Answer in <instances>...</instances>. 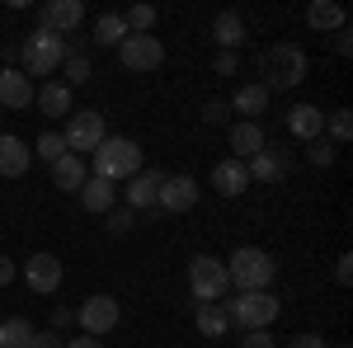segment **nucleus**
Here are the masks:
<instances>
[{"instance_id": "obj_1", "label": "nucleus", "mask_w": 353, "mask_h": 348, "mask_svg": "<svg viewBox=\"0 0 353 348\" xmlns=\"http://www.w3.org/2000/svg\"><path fill=\"white\" fill-rule=\"evenodd\" d=\"M141 174V146H137L132 136H104L99 146H94V179H132Z\"/></svg>"}, {"instance_id": "obj_2", "label": "nucleus", "mask_w": 353, "mask_h": 348, "mask_svg": "<svg viewBox=\"0 0 353 348\" xmlns=\"http://www.w3.org/2000/svg\"><path fill=\"white\" fill-rule=\"evenodd\" d=\"M273 254L269 249H254V245H241L231 259H226V278H231V287H241V292H269L273 283Z\"/></svg>"}, {"instance_id": "obj_3", "label": "nucleus", "mask_w": 353, "mask_h": 348, "mask_svg": "<svg viewBox=\"0 0 353 348\" xmlns=\"http://www.w3.org/2000/svg\"><path fill=\"white\" fill-rule=\"evenodd\" d=\"M259 71H264V90H292V85L306 81V52L301 48H292V43H278V48H269L264 52V61H259Z\"/></svg>"}, {"instance_id": "obj_4", "label": "nucleus", "mask_w": 353, "mask_h": 348, "mask_svg": "<svg viewBox=\"0 0 353 348\" xmlns=\"http://www.w3.org/2000/svg\"><path fill=\"white\" fill-rule=\"evenodd\" d=\"M278 311H283V301L273 292H241L236 301H226V320L241 325L245 334H250V329H269V325L278 320Z\"/></svg>"}, {"instance_id": "obj_5", "label": "nucleus", "mask_w": 353, "mask_h": 348, "mask_svg": "<svg viewBox=\"0 0 353 348\" xmlns=\"http://www.w3.org/2000/svg\"><path fill=\"white\" fill-rule=\"evenodd\" d=\"M19 52H24V71L28 76H52L57 66L66 61L71 48H66V38H57V33H48V28H33Z\"/></svg>"}, {"instance_id": "obj_6", "label": "nucleus", "mask_w": 353, "mask_h": 348, "mask_svg": "<svg viewBox=\"0 0 353 348\" xmlns=\"http://www.w3.org/2000/svg\"><path fill=\"white\" fill-rule=\"evenodd\" d=\"M231 287V278H226V259H212V254H198L189 264V292L198 306H208V301H221Z\"/></svg>"}, {"instance_id": "obj_7", "label": "nucleus", "mask_w": 353, "mask_h": 348, "mask_svg": "<svg viewBox=\"0 0 353 348\" xmlns=\"http://www.w3.org/2000/svg\"><path fill=\"white\" fill-rule=\"evenodd\" d=\"M104 136H109V132H104V113L90 108V113H71V123H66V136H61V141H66L71 156H85V151L94 156V146H99Z\"/></svg>"}, {"instance_id": "obj_8", "label": "nucleus", "mask_w": 353, "mask_h": 348, "mask_svg": "<svg viewBox=\"0 0 353 348\" xmlns=\"http://www.w3.org/2000/svg\"><path fill=\"white\" fill-rule=\"evenodd\" d=\"M118 57H123L128 71H156L165 61V48H161V38H151V33H128L118 43Z\"/></svg>"}, {"instance_id": "obj_9", "label": "nucleus", "mask_w": 353, "mask_h": 348, "mask_svg": "<svg viewBox=\"0 0 353 348\" xmlns=\"http://www.w3.org/2000/svg\"><path fill=\"white\" fill-rule=\"evenodd\" d=\"M118 316H123V311H118V301H113L109 292L85 296V306L76 311V320L85 325V334H90V339H104V334H109L113 325H118Z\"/></svg>"}, {"instance_id": "obj_10", "label": "nucleus", "mask_w": 353, "mask_h": 348, "mask_svg": "<svg viewBox=\"0 0 353 348\" xmlns=\"http://www.w3.org/2000/svg\"><path fill=\"white\" fill-rule=\"evenodd\" d=\"M193 203H198V179H189V174H165L161 179L156 207H165V212H189Z\"/></svg>"}, {"instance_id": "obj_11", "label": "nucleus", "mask_w": 353, "mask_h": 348, "mask_svg": "<svg viewBox=\"0 0 353 348\" xmlns=\"http://www.w3.org/2000/svg\"><path fill=\"white\" fill-rule=\"evenodd\" d=\"M24 283L33 287V292H43V296L57 292V287H61V259L48 254V249L33 254V259H24Z\"/></svg>"}, {"instance_id": "obj_12", "label": "nucleus", "mask_w": 353, "mask_h": 348, "mask_svg": "<svg viewBox=\"0 0 353 348\" xmlns=\"http://www.w3.org/2000/svg\"><path fill=\"white\" fill-rule=\"evenodd\" d=\"M81 19H85L81 0H48V5H43V24L38 28H48V33L61 38V33H71V28L81 24Z\"/></svg>"}, {"instance_id": "obj_13", "label": "nucleus", "mask_w": 353, "mask_h": 348, "mask_svg": "<svg viewBox=\"0 0 353 348\" xmlns=\"http://www.w3.org/2000/svg\"><path fill=\"white\" fill-rule=\"evenodd\" d=\"M245 174H250V184H278V179L288 174V151L264 146L254 161H245Z\"/></svg>"}, {"instance_id": "obj_14", "label": "nucleus", "mask_w": 353, "mask_h": 348, "mask_svg": "<svg viewBox=\"0 0 353 348\" xmlns=\"http://www.w3.org/2000/svg\"><path fill=\"white\" fill-rule=\"evenodd\" d=\"M264 146H269V136H264V127H259V123H236V127H231V151H236V156H231V161H254V156H259V151H264Z\"/></svg>"}, {"instance_id": "obj_15", "label": "nucleus", "mask_w": 353, "mask_h": 348, "mask_svg": "<svg viewBox=\"0 0 353 348\" xmlns=\"http://www.w3.org/2000/svg\"><path fill=\"white\" fill-rule=\"evenodd\" d=\"M288 132L301 136V141H316V136L325 132V113L316 104H292L288 108Z\"/></svg>"}, {"instance_id": "obj_16", "label": "nucleus", "mask_w": 353, "mask_h": 348, "mask_svg": "<svg viewBox=\"0 0 353 348\" xmlns=\"http://www.w3.org/2000/svg\"><path fill=\"white\" fill-rule=\"evenodd\" d=\"M33 104V81L24 71H0V108H28Z\"/></svg>"}, {"instance_id": "obj_17", "label": "nucleus", "mask_w": 353, "mask_h": 348, "mask_svg": "<svg viewBox=\"0 0 353 348\" xmlns=\"http://www.w3.org/2000/svg\"><path fill=\"white\" fill-rule=\"evenodd\" d=\"M28 165H33V151H28L19 136L0 132V174L5 179H19V174H28Z\"/></svg>"}, {"instance_id": "obj_18", "label": "nucleus", "mask_w": 353, "mask_h": 348, "mask_svg": "<svg viewBox=\"0 0 353 348\" xmlns=\"http://www.w3.org/2000/svg\"><path fill=\"white\" fill-rule=\"evenodd\" d=\"M161 170H141V174H132V184H128V207L132 212H141V207H156V193H161Z\"/></svg>"}, {"instance_id": "obj_19", "label": "nucleus", "mask_w": 353, "mask_h": 348, "mask_svg": "<svg viewBox=\"0 0 353 348\" xmlns=\"http://www.w3.org/2000/svg\"><path fill=\"white\" fill-rule=\"evenodd\" d=\"M212 188H217L221 198H241L245 188H250V174H245L241 161H221L217 170H212Z\"/></svg>"}, {"instance_id": "obj_20", "label": "nucleus", "mask_w": 353, "mask_h": 348, "mask_svg": "<svg viewBox=\"0 0 353 348\" xmlns=\"http://www.w3.org/2000/svg\"><path fill=\"white\" fill-rule=\"evenodd\" d=\"M85 179H90V170H85V161H81V156H71V151L52 165V184L61 188V193H81Z\"/></svg>"}, {"instance_id": "obj_21", "label": "nucleus", "mask_w": 353, "mask_h": 348, "mask_svg": "<svg viewBox=\"0 0 353 348\" xmlns=\"http://www.w3.org/2000/svg\"><path fill=\"white\" fill-rule=\"evenodd\" d=\"M212 38L221 43V52H236L245 43V19L236 14V10H221L217 19H212Z\"/></svg>"}, {"instance_id": "obj_22", "label": "nucleus", "mask_w": 353, "mask_h": 348, "mask_svg": "<svg viewBox=\"0 0 353 348\" xmlns=\"http://www.w3.org/2000/svg\"><path fill=\"white\" fill-rule=\"evenodd\" d=\"M33 104L43 108L48 118H61V113H71V90L61 81H48L43 90H33Z\"/></svg>"}, {"instance_id": "obj_23", "label": "nucleus", "mask_w": 353, "mask_h": 348, "mask_svg": "<svg viewBox=\"0 0 353 348\" xmlns=\"http://www.w3.org/2000/svg\"><path fill=\"white\" fill-rule=\"evenodd\" d=\"M81 207H85V212H94V216H104L113 207V184L90 174V179L81 184Z\"/></svg>"}, {"instance_id": "obj_24", "label": "nucleus", "mask_w": 353, "mask_h": 348, "mask_svg": "<svg viewBox=\"0 0 353 348\" xmlns=\"http://www.w3.org/2000/svg\"><path fill=\"white\" fill-rule=\"evenodd\" d=\"M306 24L316 28V33H330V28L339 33V28H344V5H334V0H316V5L306 10Z\"/></svg>"}, {"instance_id": "obj_25", "label": "nucleus", "mask_w": 353, "mask_h": 348, "mask_svg": "<svg viewBox=\"0 0 353 348\" xmlns=\"http://www.w3.org/2000/svg\"><path fill=\"white\" fill-rule=\"evenodd\" d=\"M226 108H236V113H245V123H254V113L269 108V90H264V85H241L236 99H231Z\"/></svg>"}, {"instance_id": "obj_26", "label": "nucleus", "mask_w": 353, "mask_h": 348, "mask_svg": "<svg viewBox=\"0 0 353 348\" xmlns=\"http://www.w3.org/2000/svg\"><path fill=\"white\" fill-rule=\"evenodd\" d=\"M123 38H128L123 14H99V19H94V43H99V48H118Z\"/></svg>"}, {"instance_id": "obj_27", "label": "nucleus", "mask_w": 353, "mask_h": 348, "mask_svg": "<svg viewBox=\"0 0 353 348\" xmlns=\"http://www.w3.org/2000/svg\"><path fill=\"white\" fill-rule=\"evenodd\" d=\"M226 329H231V320H226V311H221L217 301L198 306V334H208V339H221Z\"/></svg>"}, {"instance_id": "obj_28", "label": "nucleus", "mask_w": 353, "mask_h": 348, "mask_svg": "<svg viewBox=\"0 0 353 348\" xmlns=\"http://www.w3.org/2000/svg\"><path fill=\"white\" fill-rule=\"evenodd\" d=\"M33 339V325L19 320V316H10V320H0V348H28Z\"/></svg>"}, {"instance_id": "obj_29", "label": "nucleus", "mask_w": 353, "mask_h": 348, "mask_svg": "<svg viewBox=\"0 0 353 348\" xmlns=\"http://www.w3.org/2000/svg\"><path fill=\"white\" fill-rule=\"evenodd\" d=\"M123 24H128V33H151V24H156V5H132V10L123 14Z\"/></svg>"}, {"instance_id": "obj_30", "label": "nucleus", "mask_w": 353, "mask_h": 348, "mask_svg": "<svg viewBox=\"0 0 353 348\" xmlns=\"http://www.w3.org/2000/svg\"><path fill=\"white\" fill-rule=\"evenodd\" d=\"M33 156L48 161V165H57L61 156H66V141H61L57 132H43V136H38V146H33Z\"/></svg>"}, {"instance_id": "obj_31", "label": "nucleus", "mask_w": 353, "mask_h": 348, "mask_svg": "<svg viewBox=\"0 0 353 348\" xmlns=\"http://www.w3.org/2000/svg\"><path fill=\"white\" fill-rule=\"evenodd\" d=\"M85 81H90V61H85L81 52H66V81L61 85L71 90V85H85Z\"/></svg>"}, {"instance_id": "obj_32", "label": "nucleus", "mask_w": 353, "mask_h": 348, "mask_svg": "<svg viewBox=\"0 0 353 348\" xmlns=\"http://www.w3.org/2000/svg\"><path fill=\"white\" fill-rule=\"evenodd\" d=\"M334 156H339V151H334V141H321V136H316V141H306V161H311V165H321V170H325V165H334Z\"/></svg>"}, {"instance_id": "obj_33", "label": "nucleus", "mask_w": 353, "mask_h": 348, "mask_svg": "<svg viewBox=\"0 0 353 348\" xmlns=\"http://www.w3.org/2000/svg\"><path fill=\"white\" fill-rule=\"evenodd\" d=\"M330 136H334V141H349V136H353V118H349V108H339V113L330 118Z\"/></svg>"}, {"instance_id": "obj_34", "label": "nucleus", "mask_w": 353, "mask_h": 348, "mask_svg": "<svg viewBox=\"0 0 353 348\" xmlns=\"http://www.w3.org/2000/svg\"><path fill=\"white\" fill-rule=\"evenodd\" d=\"M28 348H66V344H61V334H57V329H33Z\"/></svg>"}, {"instance_id": "obj_35", "label": "nucleus", "mask_w": 353, "mask_h": 348, "mask_svg": "<svg viewBox=\"0 0 353 348\" xmlns=\"http://www.w3.org/2000/svg\"><path fill=\"white\" fill-rule=\"evenodd\" d=\"M132 221H137V212H132V207H123V212L109 216V231H118V236H123V231H132Z\"/></svg>"}, {"instance_id": "obj_36", "label": "nucleus", "mask_w": 353, "mask_h": 348, "mask_svg": "<svg viewBox=\"0 0 353 348\" xmlns=\"http://www.w3.org/2000/svg\"><path fill=\"white\" fill-rule=\"evenodd\" d=\"M241 348H278V344H273V339L264 334V329H250V334L241 339Z\"/></svg>"}, {"instance_id": "obj_37", "label": "nucleus", "mask_w": 353, "mask_h": 348, "mask_svg": "<svg viewBox=\"0 0 353 348\" xmlns=\"http://www.w3.org/2000/svg\"><path fill=\"white\" fill-rule=\"evenodd\" d=\"M226 113H231V108L221 104V99H212V104L203 108V123H226Z\"/></svg>"}, {"instance_id": "obj_38", "label": "nucleus", "mask_w": 353, "mask_h": 348, "mask_svg": "<svg viewBox=\"0 0 353 348\" xmlns=\"http://www.w3.org/2000/svg\"><path fill=\"white\" fill-rule=\"evenodd\" d=\"M288 348H330L321 334H297V339H288Z\"/></svg>"}, {"instance_id": "obj_39", "label": "nucleus", "mask_w": 353, "mask_h": 348, "mask_svg": "<svg viewBox=\"0 0 353 348\" xmlns=\"http://www.w3.org/2000/svg\"><path fill=\"white\" fill-rule=\"evenodd\" d=\"M334 278H339L344 287L353 283V259H349V254H339V264H334Z\"/></svg>"}, {"instance_id": "obj_40", "label": "nucleus", "mask_w": 353, "mask_h": 348, "mask_svg": "<svg viewBox=\"0 0 353 348\" xmlns=\"http://www.w3.org/2000/svg\"><path fill=\"white\" fill-rule=\"evenodd\" d=\"M66 325H76V311H66V306H57V311H52V329L61 334Z\"/></svg>"}, {"instance_id": "obj_41", "label": "nucleus", "mask_w": 353, "mask_h": 348, "mask_svg": "<svg viewBox=\"0 0 353 348\" xmlns=\"http://www.w3.org/2000/svg\"><path fill=\"white\" fill-rule=\"evenodd\" d=\"M10 283H14V259L0 254V287H10Z\"/></svg>"}, {"instance_id": "obj_42", "label": "nucleus", "mask_w": 353, "mask_h": 348, "mask_svg": "<svg viewBox=\"0 0 353 348\" xmlns=\"http://www.w3.org/2000/svg\"><path fill=\"white\" fill-rule=\"evenodd\" d=\"M334 48H339L344 57L353 52V33H349V28H339V33H334Z\"/></svg>"}, {"instance_id": "obj_43", "label": "nucleus", "mask_w": 353, "mask_h": 348, "mask_svg": "<svg viewBox=\"0 0 353 348\" xmlns=\"http://www.w3.org/2000/svg\"><path fill=\"white\" fill-rule=\"evenodd\" d=\"M236 71V52H221L217 57V76H231Z\"/></svg>"}, {"instance_id": "obj_44", "label": "nucleus", "mask_w": 353, "mask_h": 348, "mask_svg": "<svg viewBox=\"0 0 353 348\" xmlns=\"http://www.w3.org/2000/svg\"><path fill=\"white\" fill-rule=\"evenodd\" d=\"M66 348H104V344H99V339H90V334H85V339H71V344H66Z\"/></svg>"}]
</instances>
